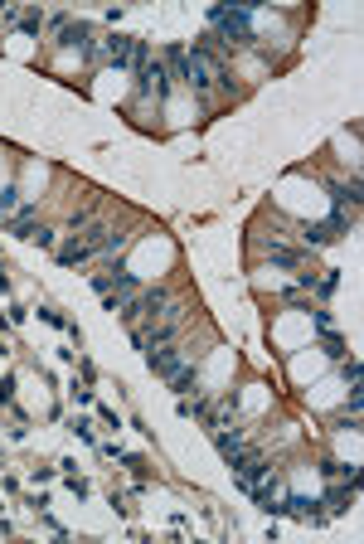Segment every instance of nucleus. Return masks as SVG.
<instances>
[{"mask_svg": "<svg viewBox=\"0 0 364 544\" xmlns=\"http://www.w3.org/2000/svg\"><path fill=\"white\" fill-rule=\"evenodd\" d=\"M267 263L296 272V268H306V253H301V248H287V244H267Z\"/></svg>", "mask_w": 364, "mask_h": 544, "instance_id": "obj_5", "label": "nucleus"}, {"mask_svg": "<svg viewBox=\"0 0 364 544\" xmlns=\"http://www.w3.org/2000/svg\"><path fill=\"white\" fill-rule=\"evenodd\" d=\"M132 73H136V98H151V93H156V103H166V93H170L166 63H141Z\"/></svg>", "mask_w": 364, "mask_h": 544, "instance_id": "obj_3", "label": "nucleus"}, {"mask_svg": "<svg viewBox=\"0 0 364 544\" xmlns=\"http://www.w3.org/2000/svg\"><path fill=\"white\" fill-rule=\"evenodd\" d=\"M122 248H127V234H122V229H107V239H102V248H97V253H107V258H117Z\"/></svg>", "mask_w": 364, "mask_h": 544, "instance_id": "obj_14", "label": "nucleus"}, {"mask_svg": "<svg viewBox=\"0 0 364 544\" xmlns=\"http://www.w3.org/2000/svg\"><path fill=\"white\" fill-rule=\"evenodd\" d=\"M166 73H170V83H190V49H166Z\"/></svg>", "mask_w": 364, "mask_h": 544, "instance_id": "obj_9", "label": "nucleus"}, {"mask_svg": "<svg viewBox=\"0 0 364 544\" xmlns=\"http://www.w3.org/2000/svg\"><path fill=\"white\" fill-rule=\"evenodd\" d=\"M73 433H78V442H97V433H92L87 418H73Z\"/></svg>", "mask_w": 364, "mask_h": 544, "instance_id": "obj_18", "label": "nucleus"}, {"mask_svg": "<svg viewBox=\"0 0 364 544\" xmlns=\"http://www.w3.org/2000/svg\"><path fill=\"white\" fill-rule=\"evenodd\" d=\"M209 29L219 34V44H238V49H248L252 39V15L248 10H228V5H214L209 10Z\"/></svg>", "mask_w": 364, "mask_h": 544, "instance_id": "obj_1", "label": "nucleus"}, {"mask_svg": "<svg viewBox=\"0 0 364 544\" xmlns=\"http://www.w3.org/2000/svg\"><path fill=\"white\" fill-rule=\"evenodd\" d=\"M301 239H306L311 248H321V244H336V234H331V224H301Z\"/></svg>", "mask_w": 364, "mask_h": 544, "instance_id": "obj_12", "label": "nucleus"}, {"mask_svg": "<svg viewBox=\"0 0 364 544\" xmlns=\"http://www.w3.org/2000/svg\"><path fill=\"white\" fill-rule=\"evenodd\" d=\"M39 25H44L39 10H20V29H25V34H39Z\"/></svg>", "mask_w": 364, "mask_h": 544, "instance_id": "obj_16", "label": "nucleus"}, {"mask_svg": "<svg viewBox=\"0 0 364 544\" xmlns=\"http://www.w3.org/2000/svg\"><path fill=\"white\" fill-rule=\"evenodd\" d=\"M321 476H350V466H345V462H331V457H326V462H321Z\"/></svg>", "mask_w": 364, "mask_h": 544, "instance_id": "obj_21", "label": "nucleus"}, {"mask_svg": "<svg viewBox=\"0 0 364 544\" xmlns=\"http://www.w3.org/2000/svg\"><path fill=\"white\" fill-rule=\"evenodd\" d=\"M146 365H151V370H156L161 380H170V375H175V370L185 365V350H180L175 340H170V345H151V350H146Z\"/></svg>", "mask_w": 364, "mask_h": 544, "instance_id": "obj_4", "label": "nucleus"}, {"mask_svg": "<svg viewBox=\"0 0 364 544\" xmlns=\"http://www.w3.org/2000/svg\"><path fill=\"white\" fill-rule=\"evenodd\" d=\"M331 199H336V209H360V199H364V185H360V175L350 180V185H331Z\"/></svg>", "mask_w": 364, "mask_h": 544, "instance_id": "obj_7", "label": "nucleus"}, {"mask_svg": "<svg viewBox=\"0 0 364 544\" xmlns=\"http://www.w3.org/2000/svg\"><path fill=\"white\" fill-rule=\"evenodd\" d=\"M92 292H97V297H112V277L97 272V277H92Z\"/></svg>", "mask_w": 364, "mask_h": 544, "instance_id": "obj_20", "label": "nucleus"}, {"mask_svg": "<svg viewBox=\"0 0 364 544\" xmlns=\"http://www.w3.org/2000/svg\"><path fill=\"white\" fill-rule=\"evenodd\" d=\"M87 258H92V248L78 244V234H73L68 244H58V263H63V268H78V263H87Z\"/></svg>", "mask_w": 364, "mask_h": 544, "instance_id": "obj_10", "label": "nucleus"}, {"mask_svg": "<svg viewBox=\"0 0 364 544\" xmlns=\"http://www.w3.org/2000/svg\"><path fill=\"white\" fill-rule=\"evenodd\" d=\"M336 287H340V277H336V272H326V277H316V292H321V297H331Z\"/></svg>", "mask_w": 364, "mask_h": 544, "instance_id": "obj_19", "label": "nucleus"}, {"mask_svg": "<svg viewBox=\"0 0 364 544\" xmlns=\"http://www.w3.org/2000/svg\"><path fill=\"white\" fill-rule=\"evenodd\" d=\"M321 350L331 355V360H345V340H340L336 330H321Z\"/></svg>", "mask_w": 364, "mask_h": 544, "instance_id": "obj_13", "label": "nucleus"}, {"mask_svg": "<svg viewBox=\"0 0 364 544\" xmlns=\"http://www.w3.org/2000/svg\"><path fill=\"white\" fill-rule=\"evenodd\" d=\"M350 501H355V486H350V481H345V486H326V496H321V506H326L331 516H345Z\"/></svg>", "mask_w": 364, "mask_h": 544, "instance_id": "obj_8", "label": "nucleus"}, {"mask_svg": "<svg viewBox=\"0 0 364 544\" xmlns=\"http://www.w3.org/2000/svg\"><path fill=\"white\" fill-rule=\"evenodd\" d=\"M15 204H20V190L5 185V190H0V219H5V209H15Z\"/></svg>", "mask_w": 364, "mask_h": 544, "instance_id": "obj_17", "label": "nucleus"}, {"mask_svg": "<svg viewBox=\"0 0 364 544\" xmlns=\"http://www.w3.org/2000/svg\"><path fill=\"white\" fill-rule=\"evenodd\" d=\"M54 44L63 49V54H73V49H78V54H83L87 63L97 58V44H92V25H83V20H78V25L68 20V25L58 29V39H54Z\"/></svg>", "mask_w": 364, "mask_h": 544, "instance_id": "obj_2", "label": "nucleus"}, {"mask_svg": "<svg viewBox=\"0 0 364 544\" xmlns=\"http://www.w3.org/2000/svg\"><path fill=\"white\" fill-rule=\"evenodd\" d=\"M0 404H15V380H10V375L0 380Z\"/></svg>", "mask_w": 364, "mask_h": 544, "instance_id": "obj_22", "label": "nucleus"}, {"mask_svg": "<svg viewBox=\"0 0 364 544\" xmlns=\"http://www.w3.org/2000/svg\"><path fill=\"white\" fill-rule=\"evenodd\" d=\"M107 63H112L117 73L132 68V34H112V39H107Z\"/></svg>", "mask_w": 364, "mask_h": 544, "instance_id": "obj_6", "label": "nucleus"}, {"mask_svg": "<svg viewBox=\"0 0 364 544\" xmlns=\"http://www.w3.org/2000/svg\"><path fill=\"white\" fill-rule=\"evenodd\" d=\"M340 375H345V384H350V389H355V384L364 380V370H360V360H355V355H350V360H340Z\"/></svg>", "mask_w": 364, "mask_h": 544, "instance_id": "obj_15", "label": "nucleus"}, {"mask_svg": "<svg viewBox=\"0 0 364 544\" xmlns=\"http://www.w3.org/2000/svg\"><path fill=\"white\" fill-rule=\"evenodd\" d=\"M195 384H199V370L190 365V360H185V365L175 370V375H170V389H175L180 399H190V389H195Z\"/></svg>", "mask_w": 364, "mask_h": 544, "instance_id": "obj_11", "label": "nucleus"}]
</instances>
